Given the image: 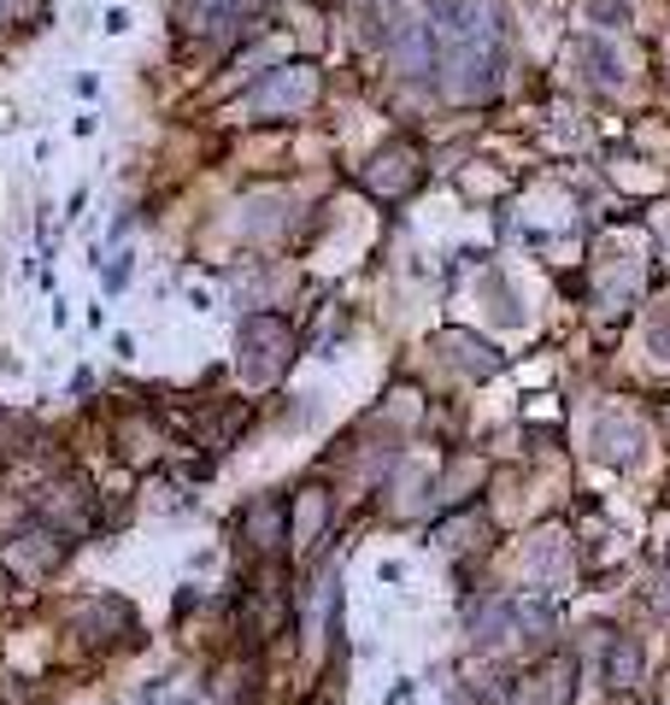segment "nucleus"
Returning <instances> with one entry per match:
<instances>
[{
    "label": "nucleus",
    "mask_w": 670,
    "mask_h": 705,
    "mask_svg": "<svg viewBox=\"0 0 670 705\" xmlns=\"http://www.w3.org/2000/svg\"><path fill=\"white\" fill-rule=\"evenodd\" d=\"M242 348H248V359H242L248 383H271V376L288 365V330H283L277 318L248 323V330H242Z\"/></svg>",
    "instance_id": "1"
},
{
    "label": "nucleus",
    "mask_w": 670,
    "mask_h": 705,
    "mask_svg": "<svg viewBox=\"0 0 670 705\" xmlns=\"http://www.w3.org/2000/svg\"><path fill=\"white\" fill-rule=\"evenodd\" d=\"M260 7L265 0H177V19H183V30H200V36H230Z\"/></svg>",
    "instance_id": "2"
},
{
    "label": "nucleus",
    "mask_w": 670,
    "mask_h": 705,
    "mask_svg": "<svg viewBox=\"0 0 670 705\" xmlns=\"http://www.w3.org/2000/svg\"><path fill=\"white\" fill-rule=\"evenodd\" d=\"M306 89H312V77H288L277 89H260V107H271V100H306Z\"/></svg>",
    "instance_id": "3"
},
{
    "label": "nucleus",
    "mask_w": 670,
    "mask_h": 705,
    "mask_svg": "<svg viewBox=\"0 0 670 705\" xmlns=\"http://www.w3.org/2000/svg\"><path fill=\"white\" fill-rule=\"evenodd\" d=\"M7 12H12V0H0V19H7Z\"/></svg>",
    "instance_id": "4"
}]
</instances>
